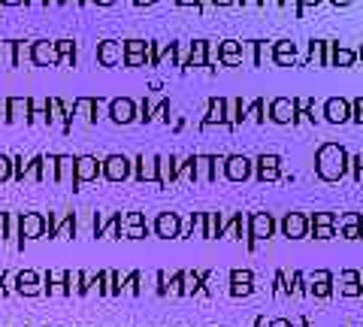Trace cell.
<instances>
[{"label":"cell","mask_w":363,"mask_h":327,"mask_svg":"<svg viewBox=\"0 0 363 327\" xmlns=\"http://www.w3.org/2000/svg\"><path fill=\"white\" fill-rule=\"evenodd\" d=\"M109 116L116 125H130V121L136 118V106H133V100L130 97H116L109 104Z\"/></svg>","instance_id":"cell-12"},{"label":"cell","mask_w":363,"mask_h":327,"mask_svg":"<svg viewBox=\"0 0 363 327\" xmlns=\"http://www.w3.org/2000/svg\"><path fill=\"white\" fill-rule=\"evenodd\" d=\"M255 64L257 67H267L269 61H272V43H267V40H255Z\"/></svg>","instance_id":"cell-26"},{"label":"cell","mask_w":363,"mask_h":327,"mask_svg":"<svg viewBox=\"0 0 363 327\" xmlns=\"http://www.w3.org/2000/svg\"><path fill=\"white\" fill-rule=\"evenodd\" d=\"M145 49H149V46H145L143 40H128V43H124V52H128V55H145Z\"/></svg>","instance_id":"cell-37"},{"label":"cell","mask_w":363,"mask_h":327,"mask_svg":"<svg viewBox=\"0 0 363 327\" xmlns=\"http://www.w3.org/2000/svg\"><path fill=\"white\" fill-rule=\"evenodd\" d=\"M339 233H342L345 240H363V231H360V228H342Z\"/></svg>","instance_id":"cell-41"},{"label":"cell","mask_w":363,"mask_h":327,"mask_svg":"<svg viewBox=\"0 0 363 327\" xmlns=\"http://www.w3.org/2000/svg\"><path fill=\"white\" fill-rule=\"evenodd\" d=\"M348 173V152L339 143H321L315 152V176L324 182H339Z\"/></svg>","instance_id":"cell-1"},{"label":"cell","mask_w":363,"mask_h":327,"mask_svg":"<svg viewBox=\"0 0 363 327\" xmlns=\"http://www.w3.org/2000/svg\"><path fill=\"white\" fill-rule=\"evenodd\" d=\"M272 233H276V218H272L269 212H255V216L248 218V236L245 240L264 243V240H269Z\"/></svg>","instance_id":"cell-2"},{"label":"cell","mask_w":363,"mask_h":327,"mask_svg":"<svg viewBox=\"0 0 363 327\" xmlns=\"http://www.w3.org/2000/svg\"><path fill=\"white\" fill-rule=\"evenodd\" d=\"M272 64L276 67H294L297 64V43H291V40L272 43Z\"/></svg>","instance_id":"cell-11"},{"label":"cell","mask_w":363,"mask_h":327,"mask_svg":"<svg viewBox=\"0 0 363 327\" xmlns=\"http://www.w3.org/2000/svg\"><path fill=\"white\" fill-rule=\"evenodd\" d=\"M315 240H333L336 236V228H309Z\"/></svg>","instance_id":"cell-39"},{"label":"cell","mask_w":363,"mask_h":327,"mask_svg":"<svg viewBox=\"0 0 363 327\" xmlns=\"http://www.w3.org/2000/svg\"><path fill=\"white\" fill-rule=\"evenodd\" d=\"M242 6H260V0H240Z\"/></svg>","instance_id":"cell-50"},{"label":"cell","mask_w":363,"mask_h":327,"mask_svg":"<svg viewBox=\"0 0 363 327\" xmlns=\"http://www.w3.org/2000/svg\"><path fill=\"white\" fill-rule=\"evenodd\" d=\"M203 64H209V43H206V40H197L194 46H191V61H188V67H203Z\"/></svg>","instance_id":"cell-23"},{"label":"cell","mask_w":363,"mask_h":327,"mask_svg":"<svg viewBox=\"0 0 363 327\" xmlns=\"http://www.w3.org/2000/svg\"><path fill=\"white\" fill-rule=\"evenodd\" d=\"M351 112H363V94L351 100Z\"/></svg>","instance_id":"cell-45"},{"label":"cell","mask_w":363,"mask_h":327,"mask_svg":"<svg viewBox=\"0 0 363 327\" xmlns=\"http://www.w3.org/2000/svg\"><path fill=\"white\" fill-rule=\"evenodd\" d=\"M279 228L288 240H303V236H309V216L306 212H285Z\"/></svg>","instance_id":"cell-4"},{"label":"cell","mask_w":363,"mask_h":327,"mask_svg":"<svg viewBox=\"0 0 363 327\" xmlns=\"http://www.w3.org/2000/svg\"><path fill=\"white\" fill-rule=\"evenodd\" d=\"M260 6H279V0H260Z\"/></svg>","instance_id":"cell-51"},{"label":"cell","mask_w":363,"mask_h":327,"mask_svg":"<svg viewBox=\"0 0 363 327\" xmlns=\"http://www.w3.org/2000/svg\"><path fill=\"white\" fill-rule=\"evenodd\" d=\"M309 228H336V212H309Z\"/></svg>","instance_id":"cell-28"},{"label":"cell","mask_w":363,"mask_h":327,"mask_svg":"<svg viewBox=\"0 0 363 327\" xmlns=\"http://www.w3.org/2000/svg\"><path fill=\"white\" fill-rule=\"evenodd\" d=\"M333 6H339V9H345V6H351V0H330Z\"/></svg>","instance_id":"cell-47"},{"label":"cell","mask_w":363,"mask_h":327,"mask_svg":"<svg viewBox=\"0 0 363 327\" xmlns=\"http://www.w3.org/2000/svg\"><path fill=\"white\" fill-rule=\"evenodd\" d=\"M318 4H324V0H300L303 9H306V6H318Z\"/></svg>","instance_id":"cell-46"},{"label":"cell","mask_w":363,"mask_h":327,"mask_svg":"<svg viewBox=\"0 0 363 327\" xmlns=\"http://www.w3.org/2000/svg\"><path fill=\"white\" fill-rule=\"evenodd\" d=\"M212 4H215V6H233L236 0H212Z\"/></svg>","instance_id":"cell-48"},{"label":"cell","mask_w":363,"mask_h":327,"mask_svg":"<svg viewBox=\"0 0 363 327\" xmlns=\"http://www.w3.org/2000/svg\"><path fill=\"white\" fill-rule=\"evenodd\" d=\"M221 228H224V221L218 212H206V218H203V236H206V240H218Z\"/></svg>","instance_id":"cell-19"},{"label":"cell","mask_w":363,"mask_h":327,"mask_svg":"<svg viewBox=\"0 0 363 327\" xmlns=\"http://www.w3.org/2000/svg\"><path fill=\"white\" fill-rule=\"evenodd\" d=\"M255 173H257V182H279L281 179V157L279 155H260L255 161Z\"/></svg>","instance_id":"cell-3"},{"label":"cell","mask_w":363,"mask_h":327,"mask_svg":"<svg viewBox=\"0 0 363 327\" xmlns=\"http://www.w3.org/2000/svg\"><path fill=\"white\" fill-rule=\"evenodd\" d=\"M357 58H360V61H363V46H360V49H357Z\"/></svg>","instance_id":"cell-55"},{"label":"cell","mask_w":363,"mask_h":327,"mask_svg":"<svg viewBox=\"0 0 363 327\" xmlns=\"http://www.w3.org/2000/svg\"><path fill=\"white\" fill-rule=\"evenodd\" d=\"M357 279H360L357 270H342V276H339V282H357Z\"/></svg>","instance_id":"cell-43"},{"label":"cell","mask_w":363,"mask_h":327,"mask_svg":"<svg viewBox=\"0 0 363 327\" xmlns=\"http://www.w3.org/2000/svg\"><path fill=\"white\" fill-rule=\"evenodd\" d=\"M100 176V161L97 157H91V155H82V157H76V164H73V182H91V179H97Z\"/></svg>","instance_id":"cell-9"},{"label":"cell","mask_w":363,"mask_h":327,"mask_svg":"<svg viewBox=\"0 0 363 327\" xmlns=\"http://www.w3.org/2000/svg\"><path fill=\"white\" fill-rule=\"evenodd\" d=\"M306 282H309V297H315V300H327L333 294V276L327 273V270H315Z\"/></svg>","instance_id":"cell-7"},{"label":"cell","mask_w":363,"mask_h":327,"mask_svg":"<svg viewBox=\"0 0 363 327\" xmlns=\"http://www.w3.org/2000/svg\"><path fill=\"white\" fill-rule=\"evenodd\" d=\"M100 170H104L109 182H121V179H128V173H130V161L124 155H109L106 161L100 164Z\"/></svg>","instance_id":"cell-8"},{"label":"cell","mask_w":363,"mask_h":327,"mask_svg":"<svg viewBox=\"0 0 363 327\" xmlns=\"http://www.w3.org/2000/svg\"><path fill=\"white\" fill-rule=\"evenodd\" d=\"M288 279L294 282V285H288V297H309V282H306V276L300 270H294Z\"/></svg>","instance_id":"cell-22"},{"label":"cell","mask_w":363,"mask_h":327,"mask_svg":"<svg viewBox=\"0 0 363 327\" xmlns=\"http://www.w3.org/2000/svg\"><path fill=\"white\" fill-rule=\"evenodd\" d=\"M276 297L279 300L288 297V273H285V270H279V273H276Z\"/></svg>","instance_id":"cell-35"},{"label":"cell","mask_w":363,"mask_h":327,"mask_svg":"<svg viewBox=\"0 0 363 327\" xmlns=\"http://www.w3.org/2000/svg\"><path fill=\"white\" fill-rule=\"evenodd\" d=\"M97 4H100V6H109V4H112V0H97Z\"/></svg>","instance_id":"cell-54"},{"label":"cell","mask_w":363,"mask_h":327,"mask_svg":"<svg viewBox=\"0 0 363 327\" xmlns=\"http://www.w3.org/2000/svg\"><path fill=\"white\" fill-rule=\"evenodd\" d=\"M252 170H255V161H248L245 155H230L224 161V179H230V182H245Z\"/></svg>","instance_id":"cell-5"},{"label":"cell","mask_w":363,"mask_h":327,"mask_svg":"<svg viewBox=\"0 0 363 327\" xmlns=\"http://www.w3.org/2000/svg\"><path fill=\"white\" fill-rule=\"evenodd\" d=\"M76 112H79V116H82V118H94V100H91V97H82V100H79V104H76Z\"/></svg>","instance_id":"cell-34"},{"label":"cell","mask_w":363,"mask_h":327,"mask_svg":"<svg viewBox=\"0 0 363 327\" xmlns=\"http://www.w3.org/2000/svg\"><path fill=\"white\" fill-rule=\"evenodd\" d=\"M73 157H58V179H64V182H70L73 179Z\"/></svg>","instance_id":"cell-33"},{"label":"cell","mask_w":363,"mask_h":327,"mask_svg":"<svg viewBox=\"0 0 363 327\" xmlns=\"http://www.w3.org/2000/svg\"><path fill=\"white\" fill-rule=\"evenodd\" d=\"M224 118H227V128H240L242 118H245V104L240 97H230L224 100Z\"/></svg>","instance_id":"cell-16"},{"label":"cell","mask_w":363,"mask_h":327,"mask_svg":"<svg viewBox=\"0 0 363 327\" xmlns=\"http://www.w3.org/2000/svg\"><path fill=\"white\" fill-rule=\"evenodd\" d=\"M136 4H140V6H145V4H155V0H136Z\"/></svg>","instance_id":"cell-53"},{"label":"cell","mask_w":363,"mask_h":327,"mask_svg":"<svg viewBox=\"0 0 363 327\" xmlns=\"http://www.w3.org/2000/svg\"><path fill=\"white\" fill-rule=\"evenodd\" d=\"M354 64H357V52H354V49L336 46V52H333V67H354Z\"/></svg>","instance_id":"cell-27"},{"label":"cell","mask_w":363,"mask_h":327,"mask_svg":"<svg viewBox=\"0 0 363 327\" xmlns=\"http://www.w3.org/2000/svg\"><path fill=\"white\" fill-rule=\"evenodd\" d=\"M242 233H245V218H242V212H240V216H233V218L221 228V236H230V240H242Z\"/></svg>","instance_id":"cell-24"},{"label":"cell","mask_w":363,"mask_h":327,"mask_svg":"<svg viewBox=\"0 0 363 327\" xmlns=\"http://www.w3.org/2000/svg\"><path fill=\"white\" fill-rule=\"evenodd\" d=\"M121 58V46H118V43L116 40H106L104 43V46H100V64H116Z\"/></svg>","instance_id":"cell-25"},{"label":"cell","mask_w":363,"mask_h":327,"mask_svg":"<svg viewBox=\"0 0 363 327\" xmlns=\"http://www.w3.org/2000/svg\"><path fill=\"white\" fill-rule=\"evenodd\" d=\"M194 179H209V155H197L194 157Z\"/></svg>","instance_id":"cell-32"},{"label":"cell","mask_w":363,"mask_h":327,"mask_svg":"<svg viewBox=\"0 0 363 327\" xmlns=\"http://www.w3.org/2000/svg\"><path fill=\"white\" fill-rule=\"evenodd\" d=\"M255 291V273L252 270H233L230 273V294L233 297H248Z\"/></svg>","instance_id":"cell-13"},{"label":"cell","mask_w":363,"mask_h":327,"mask_svg":"<svg viewBox=\"0 0 363 327\" xmlns=\"http://www.w3.org/2000/svg\"><path fill=\"white\" fill-rule=\"evenodd\" d=\"M179 4H182V6H194L197 0H179Z\"/></svg>","instance_id":"cell-52"},{"label":"cell","mask_w":363,"mask_h":327,"mask_svg":"<svg viewBox=\"0 0 363 327\" xmlns=\"http://www.w3.org/2000/svg\"><path fill=\"white\" fill-rule=\"evenodd\" d=\"M324 118L330 121V125H345V121H351V100L327 97L324 100Z\"/></svg>","instance_id":"cell-6"},{"label":"cell","mask_w":363,"mask_h":327,"mask_svg":"<svg viewBox=\"0 0 363 327\" xmlns=\"http://www.w3.org/2000/svg\"><path fill=\"white\" fill-rule=\"evenodd\" d=\"M176 55H179V64H182V67H188V61H191V46H188V43H182Z\"/></svg>","instance_id":"cell-40"},{"label":"cell","mask_w":363,"mask_h":327,"mask_svg":"<svg viewBox=\"0 0 363 327\" xmlns=\"http://www.w3.org/2000/svg\"><path fill=\"white\" fill-rule=\"evenodd\" d=\"M255 327H294L291 318H276V321H267V318H257Z\"/></svg>","instance_id":"cell-38"},{"label":"cell","mask_w":363,"mask_h":327,"mask_svg":"<svg viewBox=\"0 0 363 327\" xmlns=\"http://www.w3.org/2000/svg\"><path fill=\"white\" fill-rule=\"evenodd\" d=\"M136 179L140 182H152V179H157V157H140L136 161Z\"/></svg>","instance_id":"cell-17"},{"label":"cell","mask_w":363,"mask_h":327,"mask_svg":"<svg viewBox=\"0 0 363 327\" xmlns=\"http://www.w3.org/2000/svg\"><path fill=\"white\" fill-rule=\"evenodd\" d=\"M37 61H40V64H52V61H58V49L49 46V43H40V46H37Z\"/></svg>","instance_id":"cell-31"},{"label":"cell","mask_w":363,"mask_h":327,"mask_svg":"<svg viewBox=\"0 0 363 327\" xmlns=\"http://www.w3.org/2000/svg\"><path fill=\"white\" fill-rule=\"evenodd\" d=\"M45 218L43 216H25V221H21V233L25 236H43L45 233Z\"/></svg>","instance_id":"cell-21"},{"label":"cell","mask_w":363,"mask_h":327,"mask_svg":"<svg viewBox=\"0 0 363 327\" xmlns=\"http://www.w3.org/2000/svg\"><path fill=\"white\" fill-rule=\"evenodd\" d=\"M339 294L342 297H363V282L357 279V282H339Z\"/></svg>","instance_id":"cell-29"},{"label":"cell","mask_w":363,"mask_h":327,"mask_svg":"<svg viewBox=\"0 0 363 327\" xmlns=\"http://www.w3.org/2000/svg\"><path fill=\"white\" fill-rule=\"evenodd\" d=\"M309 64L327 67V40H309Z\"/></svg>","instance_id":"cell-20"},{"label":"cell","mask_w":363,"mask_h":327,"mask_svg":"<svg viewBox=\"0 0 363 327\" xmlns=\"http://www.w3.org/2000/svg\"><path fill=\"white\" fill-rule=\"evenodd\" d=\"M279 6H294V13H297V18H303L306 9L300 6V0H279Z\"/></svg>","instance_id":"cell-42"},{"label":"cell","mask_w":363,"mask_h":327,"mask_svg":"<svg viewBox=\"0 0 363 327\" xmlns=\"http://www.w3.org/2000/svg\"><path fill=\"white\" fill-rule=\"evenodd\" d=\"M143 61H145V55H128V64L130 67H140Z\"/></svg>","instance_id":"cell-44"},{"label":"cell","mask_w":363,"mask_h":327,"mask_svg":"<svg viewBox=\"0 0 363 327\" xmlns=\"http://www.w3.org/2000/svg\"><path fill=\"white\" fill-rule=\"evenodd\" d=\"M245 116H252L257 125H264L267 121V100H255L252 106H245Z\"/></svg>","instance_id":"cell-30"},{"label":"cell","mask_w":363,"mask_h":327,"mask_svg":"<svg viewBox=\"0 0 363 327\" xmlns=\"http://www.w3.org/2000/svg\"><path fill=\"white\" fill-rule=\"evenodd\" d=\"M348 170H354V179L363 182V155H357V157L348 155Z\"/></svg>","instance_id":"cell-36"},{"label":"cell","mask_w":363,"mask_h":327,"mask_svg":"<svg viewBox=\"0 0 363 327\" xmlns=\"http://www.w3.org/2000/svg\"><path fill=\"white\" fill-rule=\"evenodd\" d=\"M351 121H357V125H363V112H351Z\"/></svg>","instance_id":"cell-49"},{"label":"cell","mask_w":363,"mask_h":327,"mask_svg":"<svg viewBox=\"0 0 363 327\" xmlns=\"http://www.w3.org/2000/svg\"><path fill=\"white\" fill-rule=\"evenodd\" d=\"M218 58H221V64H227V67L242 64V43H240V40H224L221 46H218Z\"/></svg>","instance_id":"cell-15"},{"label":"cell","mask_w":363,"mask_h":327,"mask_svg":"<svg viewBox=\"0 0 363 327\" xmlns=\"http://www.w3.org/2000/svg\"><path fill=\"white\" fill-rule=\"evenodd\" d=\"M294 112H297L294 97H276L269 104V118L276 121V125H294Z\"/></svg>","instance_id":"cell-10"},{"label":"cell","mask_w":363,"mask_h":327,"mask_svg":"<svg viewBox=\"0 0 363 327\" xmlns=\"http://www.w3.org/2000/svg\"><path fill=\"white\" fill-rule=\"evenodd\" d=\"M209 125H221V128H227V118H224V97H212V100H209L206 128H209Z\"/></svg>","instance_id":"cell-18"},{"label":"cell","mask_w":363,"mask_h":327,"mask_svg":"<svg viewBox=\"0 0 363 327\" xmlns=\"http://www.w3.org/2000/svg\"><path fill=\"white\" fill-rule=\"evenodd\" d=\"M179 231H182V221H179L176 212H161V216H157V221H155V233L157 236L173 240V236H179Z\"/></svg>","instance_id":"cell-14"}]
</instances>
